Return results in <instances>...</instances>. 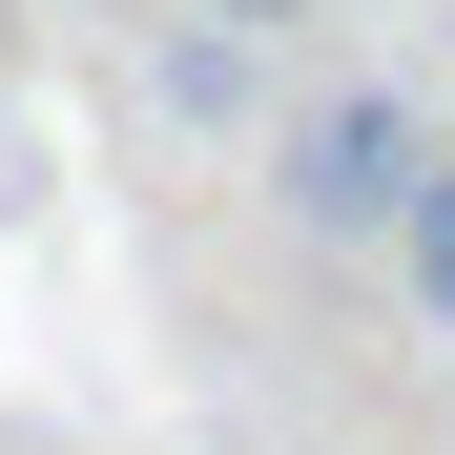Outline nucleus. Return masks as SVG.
Listing matches in <instances>:
<instances>
[{
	"label": "nucleus",
	"instance_id": "1",
	"mask_svg": "<svg viewBox=\"0 0 455 455\" xmlns=\"http://www.w3.org/2000/svg\"><path fill=\"white\" fill-rule=\"evenodd\" d=\"M414 104L394 84H311V104H269V207L311 228V249H372V228H394V187H414Z\"/></svg>",
	"mask_w": 455,
	"mask_h": 455
},
{
	"label": "nucleus",
	"instance_id": "2",
	"mask_svg": "<svg viewBox=\"0 0 455 455\" xmlns=\"http://www.w3.org/2000/svg\"><path fill=\"white\" fill-rule=\"evenodd\" d=\"M145 84H166V124H269V42H228V21H187V0H166Z\"/></svg>",
	"mask_w": 455,
	"mask_h": 455
},
{
	"label": "nucleus",
	"instance_id": "3",
	"mask_svg": "<svg viewBox=\"0 0 455 455\" xmlns=\"http://www.w3.org/2000/svg\"><path fill=\"white\" fill-rule=\"evenodd\" d=\"M372 249H394V290L455 331V145H414V187H394V228H372Z\"/></svg>",
	"mask_w": 455,
	"mask_h": 455
},
{
	"label": "nucleus",
	"instance_id": "4",
	"mask_svg": "<svg viewBox=\"0 0 455 455\" xmlns=\"http://www.w3.org/2000/svg\"><path fill=\"white\" fill-rule=\"evenodd\" d=\"M187 21H228V42H290V21H311V0H187Z\"/></svg>",
	"mask_w": 455,
	"mask_h": 455
}]
</instances>
